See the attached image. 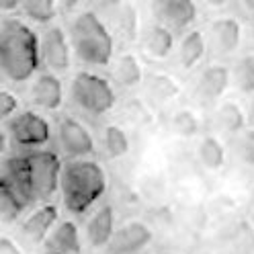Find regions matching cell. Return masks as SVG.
Here are the masks:
<instances>
[{"mask_svg":"<svg viewBox=\"0 0 254 254\" xmlns=\"http://www.w3.org/2000/svg\"><path fill=\"white\" fill-rule=\"evenodd\" d=\"M41 66L39 35L21 19L0 23V74L10 82H27Z\"/></svg>","mask_w":254,"mask_h":254,"instance_id":"cell-1","label":"cell"},{"mask_svg":"<svg viewBox=\"0 0 254 254\" xmlns=\"http://www.w3.org/2000/svg\"><path fill=\"white\" fill-rule=\"evenodd\" d=\"M107 190V172L90 158H74L62 166L60 193L64 207L74 215L86 213Z\"/></svg>","mask_w":254,"mask_h":254,"instance_id":"cell-2","label":"cell"},{"mask_svg":"<svg viewBox=\"0 0 254 254\" xmlns=\"http://www.w3.org/2000/svg\"><path fill=\"white\" fill-rule=\"evenodd\" d=\"M70 43L74 56L92 68L109 66L115 54L113 35L94 10H84L76 14L70 27Z\"/></svg>","mask_w":254,"mask_h":254,"instance_id":"cell-3","label":"cell"},{"mask_svg":"<svg viewBox=\"0 0 254 254\" xmlns=\"http://www.w3.org/2000/svg\"><path fill=\"white\" fill-rule=\"evenodd\" d=\"M70 99L82 113L101 117L115 107L117 94L113 84L107 78H103L101 74L82 70L70 82Z\"/></svg>","mask_w":254,"mask_h":254,"instance_id":"cell-4","label":"cell"},{"mask_svg":"<svg viewBox=\"0 0 254 254\" xmlns=\"http://www.w3.org/2000/svg\"><path fill=\"white\" fill-rule=\"evenodd\" d=\"M25 158H27L31 190H33L35 201L52 199L60 187V174L64 166L58 152L35 148V150H25Z\"/></svg>","mask_w":254,"mask_h":254,"instance_id":"cell-5","label":"cell"},{"mask_svg":"<svg viewBox=\"0 0 254 254\" xmlns=\"http://www.w3.org/2000/svg\"><path fill=\"white\" fill-rule=\"evenodd\" d=\"M8 139L21 150H35L50 144L52 125L35 111H17L6 121Z\"/></svg>","mask_w":254,"mask_h":254,"instance_id":"cell-6","label":"cell"},{"mask_svg":"<svg viewBox=\"0 0 254 254\" xmlns=\"http://www.w3.org/2000/svg\"><path fill=\"white\" fill-rule=\"evenodd\" d=\"M39 50H41V62L47 66L50 72L64 74L72 66V43L70 35L60 25H45V29L39 35Z\"/></svg>","mask_w":254,"mask_h":254,"instance_id":"cell-7","label":"cell"},{"mask_svg":"<svg viewBox=\"0 0 254 254\" xmlns=\"http://www.w3.org/2000/svg\"><path fill=\"white\" fill-rule=\"evenodd\" d=\"M56 144L64 156L70 160L74 158H88L94 154V137L88 127L74 117H60L56 125Z\"/></svg>","mask_w":254,"mask_h":254,"instance_id":"cell-8","label":"cell"},{"mask_svg":"<svg viewBox=\"0 0 254 254\" xmlns=\"http://www.w3.org/2000/svg\"><path fill=\"white\" fill-rule=\"evenodd\" d=\"M207 43L215 56H232L242 43V23L234 17H219L211 21Z\"/></svg>","mask_w":254,"mask_h":254,"instance_id":"cell-9","label":"cell"},{"mask_svg":"<svg viewBox=\"0 0 254 254\" xmlns=\"http://www.w3.org/2000/svg\"><path fill=\"white\" fill-rule=\"evenodd\" d=\"M154 240V232L144 221H127L115 230L111 238V252L113 254H137Z\"/></svg>","mask_w":254,"mask_h":254,"instance_id":"cell-10","label":"cell"},{"mask_svg":"<svg viewBox=\"0 0 254 254\" xmlns=\"http://www.w3.org/2000/svg\"><path fill=\"white\" fill-rule=\"evenodd\" d=\"M31 103L43 111H58L64 105V84L56 72H39L29 90Z\"/></svg>","mask_w":254,"mask_h":254,"instance_id":"cell-11","label":"cell"},{"mask_svg":"<svg viewBox=\"0 0 254 254\" xmlns=\"http://www.w3.org/2000/svg\"><path fill=\"white\" fill-rule=\"evenodd\" d=\"M230 82H232V70L224 66V64H211L199 74L195 94L203 103H213L224 97Z\"/></svg>","mask_w":254,"mask_h":254,"instance_id":"cell-12","label":"cell"},{"mask_svg":"<svg viewBox=\"0 0 254 254\" xmlns=\"http://www.w3.org/2000/svg\"><path fill=\"white\" fill-rule=\"evenodd\" d=\"M156 19L172 31H183L197 21V2L195 0H172L154 6Z\"/></svg>","mask_w":254,"mask_h":254,"instance_id":"cell-13","label":"cell"},{"mask_svg":"<svg viewBox=\"0 0 254 254\" xmlns=\"http://www.w3.org/2000/svg\"><path fill=\"white\" fill-rule=\"evenodd\" d=\"M56 224H58V207L54 203H45L33 213H29V217L21 224V236L33 244L45 242L47 234L54 230Z\"/></svg>","mask_w":254,"mask_h":254,"instance_id":"cell-14","label":"cell"},{"mask_svg":"<svg viewBox=\"0 0 254 254\" xmlns=\"http://www.w3.org/2000/svg\"><path fill=\"white\" fill-rule=\"evenodd\" d=\"M115 211L111 205H101L94 211L86 224V240L92 248H105L111 244V238L115 234Z\"/></svg>","mask_w":254,"mask_h":254,"instance_id":"cell-15","label":"cell"},{"mask_svg":"<svg viewBox=\"0 0 254 254\" xmlns=\"http://www.w3.org/2000/svg\"><path fill=\"white\" fill-rule=\"evenodd\" d=\"M45 246L62 254H82V238L78 232V226L70 219L58 221L54 230L47 234Z\"/></svg>","mask_w":254,"mask_h":254,"instance_id":"cell-16","label":"cell"},{"mask_svg":"<svg viewBox=\"0 0 254 254\" xmlns=\"http://www.w3.org/2000/svg\"><path fill=\"white\" fill-rule=\"evenodd\" d=\"M144 50L154 60H166L174 50V31L160 21L152 23L144 33Z\"/></svg>","mask_w":254,"mask_h":254,"instance_id":"cell-17","label":"cell"},{"mask_svg":"<svg viewBox=\"0 0 254 254\" xmlns=\"http://www.w3.org/2000/svg\"><path fill=\"white\" fill-rule=\"evenodd\" d=\"M207 35H203V31L190 29L189 33H185L181 45H179V62L185 70H193L195 66L203 62L205 54H207Z\"/></svg>","mask_w":254,"mask_h":254,"instance_id":"cell-18","label":"cell"},{"mask_svg":"<svg viewBox=\"0 0 254 254\" xmlns=\"http://www.w3.org/2000/svg\"><path fill=\"white\" fill-rule=\"evenodd\" d=\"M113 80L121 88H135L144 80L141 62L133 54H121L113 64Z\"/></svg>","mask_w":254,"mask_h":254,"instance_id":"cell-19","label":"cell"},{"mask_svg":"<svg viewBox=\"0 0 254 254\" xmlns=\"http://www.w3.org/2000/svg\"><path fill=\"white\" fill-rule=\"evenodd\" d=\"M213 125L219 133H226V135L240 133L246 125V117H244L242 107L234 101L221 103L213 115Z\"/></svg>","mask_w":254,"mask_h":254,"instance_id":"cell-20","label":"cell"},{"mask_svg":"<svg viewBox=\"0 0 254 254\" xmlns=\"http://www.w3.org/2000/svg\"><path fill=\"white\" fill-rule=\"evenodd\" d=\"M197 158L199 164L205 170H219L226 164V148L221 139L215 135H205L197 146Z\"/></svg>","mask_w":254,"mask_h":254,"instance_id":"cell-21","label":"cell"},{"mask_svg":"<svg viewBox=\"0 0 254 254\" xmlns=\"http://www.w3.org/2000/svg\"><path fill=\"white\" fill-rule=\"evenodd\" d=\"M21 12L37 25H50L58 17V0H23Z\"/></svg>","mask_w":254,"mask_h":254,"instance_id":"cell-22","label":"cell"},{"mask_svg":"<svg viewBox=\"0 0 254 254\" xmlns=\"http://www.w3.org/2000/svg\"><path fill=\"white\" fill-rule=\"evenodd\" d=\"M29 205L14 190L0 181V224H14Z\"/></svg>","mask_w":254,"mask_h":254,"instance_id":"cell-23","label":"cell"},{"mask_svg":"<svg viewBox=\"0 0 254 254\" xmlns=\"http://www.w3.org/2000/svg\"><path fill=\"white\" fill-rule=\"evenodd\" d=\"M103 150L109 158H123L129 152V137L123 127L111 123L103 129Z\"/></svg>","mask_w":254,"mask_h":254,"instance_id":"cell-24","label":"cell"},{"mask_svg":"<svg viewBox=\"0 0 254 254\" xmlns=\"http://www.w3.org/2000/svg\"><path fill=\"white\" fill-rule=\"evenodd\" d=\"M232 82L244 94L254 92V54H246L244 58L236 62L232 70Z\"/></svg>","mask_w":254,"mask_h":254,"instance_id":"cell-25","label":"cell"},{"mask_svg":"<svg viewBox=\"0 0 254 254\" xmlns=\"http://www.w3.org/2000/svg\"><path fill=\"white\" fill-rule=\"evenodd\" d=\"M172 129L181 137H193L201 129V121H199V117L193 113V111L181 109L172 117Z\"/></svg>","mask_w":254,"mask_h":254,"instance_id":"cell-26","label":"cell"},{"mask_svg":"<svg viewBox=\"0 0 254 254\" xmlns=\"http://www.w3.org/2000/svg\"><path fill=\"white\" fill-rule=\"evenodd\" d=\"M148 90H150V94L154 97V101H168L172 97H177L179 86H177V82H174L172 78L160 74V76H154L152 80H150Z\"/></svg>","mask_w":254,"mask_h":254,"instance_id":"cell-27","label":"cell"},{"mask_svg":"<svg viewBox=\"0 0 254 254\" xmlns=\"http://www.w3.org/2000/svg\"><path fill=\"white\" fill-rule=\"evenodd\" d=\"M236 156L248 166H254V129H242L236 133Z\"/></svg>","mask_w":254,"mask_h":254,"instance_id":"cell-28","label":"cell"},{"mask_svg":"<svg viewBox=\"0 0 254 254\" xmlns=\"http://www.w3.org/2000/svg\"><path fill=\"white\" fill-rule=\"evenodd\" d=\"M19 111V99L6 88H0V123L8 121Z\"/></svg>","mask_w":254,"mask_h":254,"instance_id":"cell-29","label":"cell"},{"mask_svg":"<svg viewBox=\"0 0 254 254\" xmlns=\"http://www.w3.org/2000/svg\"><path fill=\"white\" fill-rule=\"evenodd\" d=\"M119 27L123 29V33L127 35H133L135 33V25H137V19H135V10L131 6H127V4H121L119 8Z\"/></svg>","mask_w":254,"mask_h":254,"instance_id":"cell-30","label":"cell"},{"mask_svg":"<svg viewBox=\"0 0 254 254\" xmlns=\"http://www.w3.org/2000/svg\"><path fill=\"white\" fill-rule=\"evenodd\" d=\"M0 254H23V250L12 238L0 236Z\"/></svg>","mask_w":254,"mask_h":254,"instance_id":"cell-31","label":"cell"},{"mask_svg":"<svg viewBox=\"0 0 254 254\" xmlns=\"http://www.w3.org/2000/svg\"><path fill=\"white\" fill-rule=\"evenodd\" d=\"M23 0H0V12H10L21 6Z\"/></svg>","mask_w":254,"mask_h":254,"instance_id":"cell-32","label":"cell"},{"mask_svg":"<svg viewBox=\"0 0 254 254\" xmlns=\"http://www.w3.org/2000/svg\"><path fill=\"white\" fill-rule=\"evenodd\" d=\"M84 2V0H58V4L62 6V8H66V10H74V8H78Z\"/></svg>","mask_w":254,"mask_h":254,"instance_id":"cell-33","label":"cell"},{"mask_svg":"<svg viewBox=\"0 0 254 254\" xmlns=\"http://www.w3.org/2000/svg\"><path fill=\"white\" fill-rule=\"evenodd\" d=\"M103 8H119L121 4H125V0H97Z\"/></svg>","mask_w":254,"mask_h":254,"instance_id":"cell-34","label":"cell"},{"mask_svg":"<svg viewBox=\"0 0 254 254\" xmlns=\"http://www.w3.org/2000/svg\"><path fill=\"white\" fill-rule=\"evenodd\" d=\"M8 133L4 131V129H0V158L4 156V152H6V148H8Z\"/></svg>","mask_w":254,"mask_h":254,"instance_id":"cell-35","label":"cell"},{"mask_svg":"<svg viewBox=\"0 0 254 254\" xmlns=\"http://www.w3.org/2000/svg\"><path fill=\"white\" fill-rule=\"evenodd\" d=\"M203 2L207 6H211V8H221V6H226L230 0H203Z\"/></svg>","mask_w":254,"mask_h":254,"instance_id":"cell-36","label":"cell"},{"mask_svg":"<svg viewBox=\"0 0 254 254\" xmlns=\"http://www.w3.org/2000/svg\"><path fill=\"white\" fill-rule=\"evenodd\" d=\"M248 39H250V43L254 45V23H252L250 29H248Z\"/></svg>","mask_w":254,"mask_h":254,"instance_id":"cell-37","label":"cell"},{"mask_svg":"<svg viewBox=\"0 0 254 254\" xmlns=\"http://www.w3.org/2000/svg\"><path fill=\"white\" fill-rule=\"evenodd\" d=\"M244 6H246L250 12H254V0H244Z\"/></svg>","mask_w":254,"mask_h":254,"instance_id":"cell-38","label":"cell"},{"mask_svg":"<svg viewBox=\"0 0 254 254\" xmlns=\"http://www.w3.org/2000/svg\"><path fill=\"white\" fill-rule=\"evenodd\" d=\"M152 6H158V4H164V2H172V0H150Z\"/></svg>","mask_w":254,"mask_h":254,"instance_id":"cell-39","label":"cell"},{"mask_svg":"<svg viewBox=\"0 0 254 254\" xmlns=\"http://www.w3.org/2000/svg\"><path fill=\"white\" fill-rule=\"evenodd\" d=\"M43 254H62V252H56V250H50V248H47Z\"/></svg>","mask_w":254,"mask_h":254,"instance_id":"cell-40","label":"cell"},{"mask_svg":"<svg viewBox=\"0 0 254 254\" xmlns=\"http://www.w3.org/2000/svg\"><path fill=\"white\" fill-rule=\"evenodd\" d=\"M162 254H174V252H162Z\"/></svg>","mask_w":254,"mask_h":254,"instance_id":"cell-41","label":"cell"},{"mask_svg":"<svg viewBox=\"0 0 254 254\" xmlns=\"http://www.w3.org/2000/svg\"><path fill=\"white\" fill-rule=\"evenodd\" d=\"M252 117H254V107H252Z\"/></svg>","mask_w":254,"mask_h":254,"instance_id":"cell-42","label":"cell"}]
</instances>
